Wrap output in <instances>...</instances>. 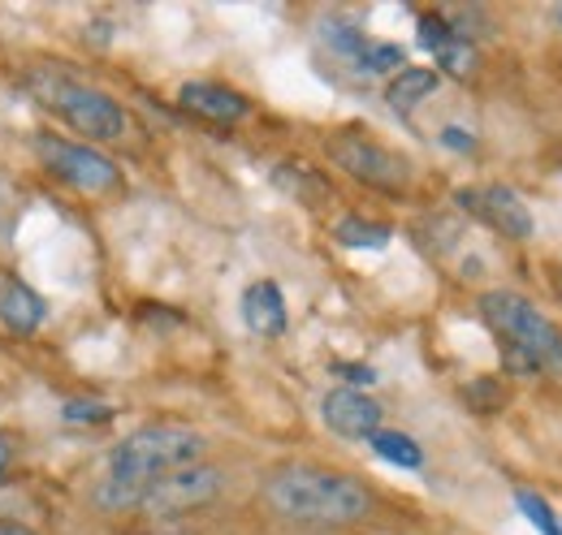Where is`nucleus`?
Segmentation results:
<instances>
[{
	"instance_id": "nucleus-12",
	"label": "nucleus",
	"mask_w": 562,
	"mask_h": 535,
	"mask_svg": "<svg viewBox=\"0 0 562 535\" xmlns=\"http://www.w3.org/2000/svg\"><path fill=\"white\" fill-rule=\"evenodd\" d=\"M243 320L260 337L285 333V298H281L278 281H251L243 289Z\"/></svg>"
},
{
	"instance_id": "nucleus-25",
	"label": "nucleus",
	"mask_w": 562,
	"mask_h": 535,
	"mask_svg": "<svg viewBox=\"0 0 562 535\" xmlns=\"http://www.w3.org/2000/svg\"><path fill=\"white\" fill-rule=\"evenodd\" d=\"M0 535H35L26 523H13V519H0Z\"/></svg>"
},
{
	"instance_id": "nucleus-17",
	"label": "nucleus",
	"mask_w": 562,
	"mask_h": 535,
	"mask_svg": "<svg viewBox=\"0 0 562 535\" xmlns=\"http://www.w3.org/2000/svg\"><path fill=\"white\" fill-rule=\"evenodd\" d=\"M355 66L363 69V73H398V69H407V53L398 44H376L372 39Z\"/></svg>"
},
{
	"instance_id": "nucleus-8",
	"label": "nucleus",
	"mask_w": 562,
	"mask_h": 535,
	"mask_svg": "<svg viewBox=\"0 0 562 535\" xmlns=\"http://www.w3.org/2000/svg\"><path fill=\"white\" fill-rule=\"evenodd\" d=\"M459 207H468L476 220H485L490 229H497L502 238H532V212L519 200L510 186H476V191H459Z\"/></svg>"
},
{
	"instance_id": "nucleus-23",
	"label": "nucleus",
	"mask_w": 562,
	"mask_h": 535,
	"mask_svg": "<svg viewBox=\"0 0 562 535\" xmlns=\"http://www.w3.org/2000/svg\"><path fill=\"white\" fill-rule=\"evenodd\" d=\"M13 458H18V436H13V432H0V479L9 475Z\"/></svg>"
},
{
	"instance_id": "nucleus-19",
	"label": "nucleus",
	"mask_w": 562,
	"mask_h": 535,
	"mask_svg": "<svg viewBox=\"0 0 562 535\" xmlns=\"http://www.w3.org/2000/svg\"><path fill=\"white\" fill-rule=\"evenodd\" d=\"M61 419H66V423H109V419H113V406L95 398H74L61 406Z\"/></svg>"
},
{
	"instance_id": "nucleus-1",
	"label": "nucleus",
	"mask_w": 562,
	"mask_h": 535,
	"mask_svg": "<svg viewBox=\"0 0 562 535\" xmlns=\"http://www.w3.org/2000/svg\"><path fill=\"white\" fill-rule=\"evenodd\" d=\"M209 454V441L195 432V428H182V423H147L139 432H131L113 454H109V470L104 479L95 483L91 501L100 510H139L143 492L173 475L182 467H195L204 463Z\"/></svg>"
},
{
	"instance_id": "nucleus-16",
	"label": "nucleus",
	"mask_w": 562,
	"mask_h": 535,
	"mask_svg": "<svg viewBox=\"0 0 562 535\" xmlns=\"http://www.w3.org/2000/svg\"><path fill=\"white\" fill-rule=\"evenodd\" d=\"M476 61H481V57H476V44L463 39V35H454V39L437 53V66L446 69L450 78H472V73H476Z\"/></svg>"
},
{
	"instance_id": "nucleus-10",
	"label": "nucleus",
	"mask_w": 562,
	"mask_h": 535,
	"mask_svg": "<svg viewBox=\"0 0 562 535\" xmlns=\"http://www.w3.org/2000/svg\"><path fill=\"white\" fill-rule=\"evenodd\" d=\"M178 104H182L187 113L204 117V122H221V126H234V122H243V117L251 113V100L238 95V91L225 87V82H187V87L178 91Z\"/></svg>"
},
{
	"instance_id": "nucleus-27",
	"label": "nucleus",
	"mask_w": 562,
	"mask_h": 535,
	"mask_svg": "<svg viewBox=\"0 0 562 535\" xmlns=\"http://www.w3.org/2000/svg\"><path fill=\"white\" fill-rule=\"evenodd\" d=\"M559 289H562V272H559Z\"/></svg>"
},
{
	"instance_id": "nucleus-13",
	"label": "nucleus",
	"mask_w": 562,
	"mask_h": 535,
	"mask_svg": "<svg viewBox=\"0 0 562 535\" xmlns=\"http://www.w3.org/2000/svg\"><path fill=\"white\" fill-rule=\"evenodd\" d=\"M437 82H441V73H437V69H424V66L398 69V73L390 78V87H385V104H390L394 113H412L424 95H432V91H437Z\"/></svg>"
},
{
	"instance_id": "nucleus-18",
	"label": "nucleus",
	"mask_w": 562,
	"mask_h": 535,
	"mask_svg": "<svg viewBox=\"0 0 562 535\" xmlns=\"http://www.w3.org/2000/svg\"><path fill=\"white\" fill-rule=\"evenodd\" d=\"M515 505H519V510H524V514H528V519L537 523V532H541V535H562L559 514H554V510H550V505H546V501H541L537 492L519 488V492H515Z\"/></svg>"
},
{
	"instance_id": "nucleus-14",
	"label": "nucleus",
	"mask_w": 562,
	"mask_h": 535,
	"mask_svg": "<svg viewBox=\"0 0 562 535\" xmlns=\"http://www.w3.org/2000/svg\"><path fill=\"white\" fill-rule=\"evenodd\" d=\"M334 238L342 242V247H351V251H381V247H390V238H394V229L390 225H376V220H363V216H342L338 225H334Z\"/></svg>"
},
{
	"instance_id": "nucleus-3",
	"label": "nucleus",
	"mask_w": 562,
	"mask_h": 535,
	"mask_svg": "<svg viewBox=\"0 0 562 535\" xmlns=\"http://www.w3.org/2000/svg\"><path fill=\"white\" fill-rule=\"evenodd\" d=\"M481 316L502 345L510 376H562V329L524 294L490 289L481 294Z\"/></svg>"
},
{
	"instance_id": "nucleus-24",
	"label": "nucleus",
	"mask_w": 562,
	"mask_h": 535,
	"mask_svg": "<svg viewBox=\"0 0 562 535\" xmlns=\"http://www.w3.org/2000/svg\"><path fill=\"white\" fill-rule=\"evenodd\" d=\"M338 376H347L355 385H372L376 380V372L372 367H359V363H338Z\"/></svg>"
},
{
	"instance_id": "nucleus-21",
	"label": "nucleus",
	"mask_w": 562,
	"mask_h": 535,
	"mask_svg": "<svg viewBox=\"0 0 562 535\" xmlns=\"http://www.w3.org/2000/svg\"><path fill=\"white\" fill-rule=\"evenodd\" d=\"M468 401H472L476 410H497V406L506 401V394L497 389V380L485 376V380H472V385H468Z\"/></svg>"
},
{
	"instance_id": "nucleus-7",
	"label": "nucleus",
	"mask_w": 562,
	"mask_h": 535,
	"mask_svg": "<svg viewBox=\"0 0 562 535\" xmlns=\"http://www.w3.org/2000/svg\"><path fill=\"white\" fill-rule=\"evenodd\" d=\"M225 488V475L209 463H195V467H182L165 479H156L147 492H143L139 510L143 514H156V519H182L191 510H204L221 497Z\"/></svg>"
},
{
	"instance_id": "nucleus-26",
	"label": "nucleus",
	"mask_w": 562,
	"mask_h": 535,
	"mask_svg": "<svg viewBox=\"0 0 562 535\" xmlns=\"http://www.w3.org/2000/svg\"><path fill=\"white\" fill-rule=\"evenodd\" d=\"M559 22H562V4H559Z\"/></svg>"
},
{
	"instance_id": "nucleus-15",
	"label": "nucleus",
	"mask_w": 562,
	"mask_h": 535,
	"mask_svg": "<svg viewBox=\"0 0 562 535\" xmlns=\"http://www.w3.org/2000/svg\"><path fill=\"white\" fill-rule=\"evenodd\" d=\"M368 445H372V454H381V458L394 463V467H407V470L424 467V449L407 436V432H390V428H381V432L368 436Z\"/></svg>"
},
{
	"instance_id": "nucleus-4",
	"label": "nucleus",
	"mask_w": 562,
	"mask_h": 535,
	"mask_svg": "<svg viewBox=\"0 0 562 535\" xmlns=\"http://www.w3.org/2000/svg\"><path fill=\"white\" fill-rule=\"evenodd\" d=\"M31 82V91L44 100V109L48 113H57L70 130H78L82 138H91V143H113V138H122L126 134V109L109 95V91H100V87H87V82H70V78H61V73H31L26 78Z\"/></svg>"
},
{
	"instance_id": "nucleus-9",
	"label": "nucleus",
	"mask_w": 562,
	"mask_h": 535,
	"mask_svg": "<svg viewBox=\"0 0 562 535\" xmlns=\"http://www.w3.org/2000/svg\"><path fill=\"white\" fill-rule=\"evenodd\" d=\"M321 414H325V428L347 436V441H368L372 432H381V401L368 398L363 389H329L321 401Z\"/></svg>"
},
{
	"instance_id": "nucleus-5",
	"label": "nucleus",
	"mask_w": 562,
	"mask_h": 535,
	"mask_svg": "<svg viewBox=\"0 0 562 535\" xmlns=\"http://www.w3.org/2000/svg\"><path fill=\"white\" fill-rule=\"evenodd\" d=\"M325 151H329V160H334L342 173H351L355 182H363V186H372V191H381V195H407V191H412V178H416L412 160H407L403 151L385 147V143L372 138V134L338 130V134H329Z\"/></svg>"
},
{
	"instance_id": "nucleus-6",
	"label": "nucleus",
	"mask_w": 562,
	"mask_h": 535,
	"mask_svg": "<svg viewBox=\"0 0 562 535\" xmlns=\"http://www.w3.org/2000/svg\"><path fill=\"white\" fill-rule=\"evenodd\" d=\"M35 151L48 164V173L61 178L78 195H113L122 186V169L104 151H95L87 143H70V138H57V134H40L35 138Z\"/></svg>"
},
{
	"instance_id": "nucleus-2",
	"label": "nucleus",
	"mask_w": 562,
	"mask_h": 535,
	"mask_svg": "<svg viewBox=\"0 0 562 535\" xmlns=\"http://www.w3.org/2000/svg\"><path fill=\"white\" fill-rule=\"evenodd\" d=\"M260 501L269 514L294 527H351L372 510V492L363 488V479L307 463L269 470L260 483Z\"/></svg>"
},
{
	"instance_id": "nucleus-11",
	"label": "nucleus",
	"mask_w": 562,
	"mask_h": 535,
	"mask_svg": "<svg viewBox=\"0 0 562 535\" xmlns=\"http://www.w3.org/2000/svg\"><path fill=\"white\" fill-rule=\"evenodd\" d=\"M44 298L22 281V276H13V272H0V325L9 329V333L18 337H31L40 325H44Z\"/></svg>"
},
{
	"instance_id": "nucleus-22",
	"label": "nucleus",
	"mask_w": 562,
	"mask_h": 535,
	"mask_svg": "<svg viewBox=\"0 0 562 535\" xmlns=\"http://www.w3.org/2000/svg\"><path fill=\"white\" fill-rule=\"evenodd\" d=\"M441 143L454 147V151H472V147H476V138L468 130H459V126H446V130H441Z\"/></svg>"
},
{
	"instance_id": "nucleus-20",
	"label": "nucleus",
	"mask_w": 562,
	"mask_h": 535,
	"mask_svg": "<svg viewBox=\"0 0 562 535\" xmlns=\"http://www.w3.org/2000/svg\"><path fill=\"white\" fill-rule=\"evenodd\" d=\"M450 39H454L450 22H446L441 13H424V18H420V44H424V48H428V53H441Z\"/></svg>"
}]
</instances>
